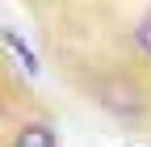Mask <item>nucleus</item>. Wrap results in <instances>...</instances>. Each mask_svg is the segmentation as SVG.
<instances>
[{"label": "nucleus", "instance_id": "f257e3e1", "mask_svg": "<svg viewBox=\"0 0 151 147\" xmlns=\"http://www.w3.org/2000/svg\"><path fill=\"white\" fill-rule=\"evenodd\" d=\"M101 105L113 109V114H122V118H130V114L143 109V97H139L130 84H105V88H101Z\"/></svg>", "mask_w": 151, "mask_h": 147}, {"label": "nucleus", "instance_id": "f03ea898", "mask_svg": "<svg viewBox=\"0 0 151 147\" xmlns=\"http://www.w3.org/2000/svg\"><path fill=\"white\" fill-rule=\"evenodd\" d=\"M13 147H55V130L42 126V122H34V126H25V130L13 139Z\"/></svg>", "mask_w": 151, "mask_h": 147}, {"label": "nucleus", "instance_id": "7ed1b4c3", "mask_svg": "<svg viewBox=\"0 0 151 147\" xmlns=\"http://www.w3.org/2000/svg\"><path fill=\"white\" fill-rule=\"evenodd\" d=\"M134 42H139V50H143V55H151V13L134 25Z\"/></svg>", "mask_w": 151, "mask_h": 147}]
</instances>
